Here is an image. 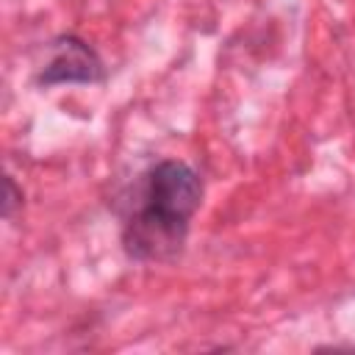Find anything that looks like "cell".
Instances as JSON below:
<instances>
[{
    "label": "cell",
    "mask_w": 355,
    "mask_h": 355,
    "mask_svg": "<svg viewBox=\"0 0 355 355\" xmlns=\"http://www.w3.org/2000/svg\"><path fill=\"white\" fill-rule=\"evenodd\" d=\"M202 194V178L191 164L180 158L155 161L130 189V208L119 233L125 255L136 263L175 261L186 247Z\"/></svg>",
    "instance_id": "obj_1"
},
{
    "label": "cell",
    "mask_w": 355,
    "mask_h": 355,
    "mask_svg": "<svg viewBox=\"0 0 355 355\" xmlns=\"http://www.w3.org/2000/svg\"><path fill=\"white\" fill-rule=\"evenodd\" d=\"M50 58L36 72V86H69V83H105L108 72L100 53L78 33H58L47 44Z\"/></svg>",
    "instance_id": "obj_2"
},
{
    "label": "cell",
    "mask_w": 355,
    "mask_h": 355,
    "mask_svg": "<svg viewBox=\"0 0 355 355\" xmlns=\"http://www.w3.org/2000/svg\"><path fill=\"white\" fill-rule=\"evenodd\" d=\"M22 205H25V191L17 186V180H14L11 175H6V178H3V202H0L3 219L11 222Z\"/></svg>",
    "instance_id": "obj_3"
}]
</instances>
